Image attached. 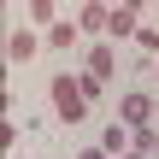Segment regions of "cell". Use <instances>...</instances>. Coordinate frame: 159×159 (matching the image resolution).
Instances as JSON below:
<instances>
[{
  "mask_svg": "<svg viewBox=\"0 0 159 159\" xmlns=\"http://www.w3.org/2000/svg\"><path fill=\"white\" fill-rule=\"evenodd\" d=\"M130 153H142V159H153V153H159V136H153V130H136V148H130Z\"/></svg>",
  "mask_w": 159,
  "mask_h": 159,
  "instance_id": "cell-8",
  "label": "cell"
},
{
  "mask_svg": "<svg viewBox=\"0 0 159 159\" xmlns=\"http://www.w3.org/2000/svg\"><path fill=\"white\" fill-rule=\"evenodd\" d=\"M94 148H100V153H130V148H136V136H130V130H124V124H106V130H100V142H94Z\"/></svg>",
  "mask_w": 159,
  "mask_h": 159,
  "instance_id": "cell-3",
  "label": "cell"
},
{
  "mask_svg": "<svg viewBox=\"0 0 159 159\" xmlns=\"http://www.w3.org/2000/svg\"><path fill=\"white\" fill-rule=\"evenodd\" d=\"M53 112H59L65 124H83V118H89V94H83L77 77H53Z\"/></svg>",
  "mask_w": 159,
  "mask_h": 159,
  "instance_id": "cell-1",
  "label": "cell"
},
{
  "mask_svg": "<svg viewBox=\"0 0 159 159\" xmlns=\"http://www.w3.org/2000/svg\"><path fill=\"white\" fill-rule=\"evenodd\" d=\"M30 18H35V24H47V30H53V0H35V6H30Z\"/></svg>",
  "mask_w": 159,
  "mask_h": 159,
  "instance_id": "cell-10",
  "label": "cell"
},
{
  "mask_svg": "<svg viewBox=\"0 0 159 159\" xmlns=\"http://www.w3.org/2000/svg\"><path fill=\"white\" fill-rule=\"evenodd\" d=\"M106 24H112V12H106V6H94V0H89V6H83V30H89V35H100V30H106Z\"/></svg>",
  "mask_w": 159,
  "mask_h": 159,
  "instance_id": "cell-5",
  "label": "cell"
},
{
  "mask_svg": "<svg viewBox=\"0 0 159 159\" xmlns=\"http://www.w3.org/2000/svg\"><path fill=\"white\" fill-rule=\"evenodd\" d=\"M142 53H159V30H142Z\"/></svg>",
  "mask_w": 159,
  "mask_h": 159,
  "instance_id": "cell-11",
  "label": "cell"
},
{
  "mask_svg": "<svg viewBox=\"0 0 159 159\" xmlns=\"http://www.w3.org/2000/svg\"><path fill=\"white\" fill-rule=\"evenodd\" d=\"M12 59H18V65H24V59H35V35H30V30H18V35H12Z\"/></svg>",
  "mask_w": 159,
  "mask_h": 159,
  "instance_id": "cell-7",
  "label": "cell"
},
{
  "mask_svg": "<svg viewBox=\"0 0 159 159\" xmlns=\"http://www.w3.org/2000/svg\"><path fill=\"white\" fill-rule=\"evenodd\" d=\"M77 159H106V153H100V148H83V153H77Z\"/></svg>",
  "mask_w": 159,
  "mask_h": 159,
  "instance_id": "cell-12",
  "label": "cell"
},
{
  "mask_svg": "<svg viewBox=\"0 0 159 159\" xmlns=\"http://www.w3.org/2000/svg\"><path fill=\"white\" fill-rule=\"evenodd\" d=\"M136 12H142V6H118L106 30H112V35H136Z\"/></svg>",
  "mask_w": 159,
  "mask_h": 159,
  "instance_id": "cell-6",
  "label": "cell"
},
{
  "mask_svg": "<svg viewBox=\"0 0 159 159\" xmlns=\"http://www.w3.org/2000/svg\"><path fill=\"white\" fill-rule=\"evenodd\" d=\"M124 159H142V153H124Z\"/></svg>",
  "mask_w": 159,
  "mask_h": 159,
  "instance_id": "cell-13",
  "label": "cell"
},
{
  "mask_svg": "<svg viewBox=\"0 0 159 159\" xmlns=\"http://www.w3.org/2000/svg\"><path fill=\"white\" fill-rule=\"evenodd\" d=\"M153 118H159L153 94H124V124H136V130H148Z\"/></svg>",
  "mask_w": 159,
  "mask_h": 159,
  "instance_id": "cell-2",
  "label": "cell"
},
{
  "mask_svg": "<svg viewBox=\"0 0 159 159\" xmlns=\"http://www.w3.org/2000/svg\"><path fill=\"white\" fill-rule=\"evenodd\" d=\"M89 77H94V83L112 77V47H89Z\"/></svg>",
  "mask_w": 159,
  "mask_h": 159,
  "instance_id": "cell-4",
  "label": "cell"
},
{
  "mask_svg": "<svg viewBox=\"0 0 159 159\" xmlns=\"http://www.w3.org/2000/svg\"><path fill=\"white\" fill-rule=\"evenodd\" d=\"M71 41H77L71 24H53V30H47V47H71Z\"/></svg>",
  "mask_w": 159,
  "mask_h": 159,
  "instance_id": "cell-9",
  "label": "cell"
}]
</instances>
